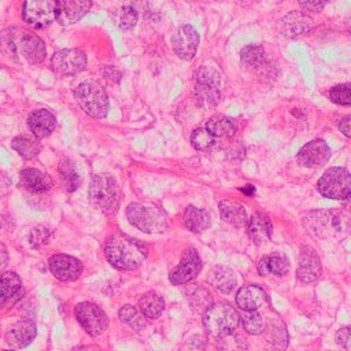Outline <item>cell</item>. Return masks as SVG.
<instances>
[{
	"mask_svg": "<svg viewBox=\"0 0 351 351\" xmlns=\"http://www.w3.org/2000/svg\"><path fill=\"white\" fill-rule=\"evenodd\" d=\"M0 51L4 56L22 64H38L45 59L44 41L26 29L11 26L0 33Z\"/></svg>",
	"mask_w": 351,
	"mask_h": 351,
	"instance_id": "cell-1",
	"label": "cell"
},
{
	"mask_svg": "<svg viewBox=\"0 0 351 351\" xmlns=\"http://www.w3.org/2000/svg\"><path fill=\"white\" fill-rule=\"evenodd\" d=\"M104 255L115 269L134 270L144 262L147 248L138 240L117 233L107 239L104 244Z\"/></svg>",
	"mask_w": 351,
	"mask_h": 351,
	"instance_id": "cell-2",
	"label": "cell"
},
{
	"mask_svg": "<svg viewBox=\"0 0 351 351\" xmlns=\"http://www.w3.org/2000/svg\"><path fill=\"white\" fill-rule=\"evenodd\" d=\"M303 226L313 237L328 239L351 232V217L341 211L318 210L303 218Z\"/></svg>",
	"mask_w": 351,
	"mask_h": 351,
	"instance_id": "cell-3",
	"label": "cell"
},
{
	"mask_svg": "<svg viewBox=\"0 0 351 351\" xmlns=\"http://www.w3.org/2000/svg\"><path fill=\"white\" fill-rule=\"evenodd\" d=\"M126 217L133 226L145 233H163L169 226L166 214L152 203H130Z\"/></svg>",
	"mask_w": 351,
	"mask_h": 351,
	"instance_id": "cell-4",
	"label": "cell"
},
{
	"mask_svg": "<svg viewBox=\"0 0 351 351\" xmlns=\"http://www.w3.org/2000/svg\"><path fill=\"white\" fill-rule=\"evenodd\" d=\"M239 319L237 311L223 302L210 304L203 314L204 329L214 337H223L233 333L239 325Z\"/></svg>",
	"mask_w": 351,
	"mask_h": 351,
	"instance_id": "cell-5",
	"label": "cell"
},
{
	"mask_svg": "<svg viewBox=\"0 0 351 351\" xmlns=\"http://www.w3.org/2000/svg\"><path fill=\"white\" fill-rule=\"evenodd\" d=\"M89 199L100 211L112 214L117 211L121 200V192L117 181L104 174L93 176L89 184Z\"/></svg>",
	"mask_w": 351,
	"mask_h": 351,
	"instance_id": "cell-6",
	"label": "cell"
},
{
	"mask_svg": "<svg viewBox=\"0 0 351 351\" xmlns=\"http://www.w3.org/2000/svg\"><path fill=\"white\" fill-rule=\"evenodd\" d=\"M75 99L80 107L93 118H104L110 110L108 96L104 88L92 80L81 82L75 88Z\"/></svg>",
	"mask_w": 351,
	"mask_h": 351,
	"instance_id": "cell-7",
	"label": "cell"
},
{
	"mask_svg": "<svg viewBox=\"0 0 351 351\" xmlns=\"http://www.w3.org/2000/svg\"><path fill=\"white\" fill-rule=\"evenodd\" d=\"M221 75L208 66H203L196 73L193 96L196 103L203 108H213L221 100Z\"/></svg>",
	"mask_w": 351,
	"mask_h": 351,
	"instance_id": "cell-8",
	"label": "cell"
},
{
	"mask_svg": "<svg viewBox=\"0 0 351 351\" xmlns=\"http://www.w3.org/2000/svg\"><path fill=\"white\" fill-rule=\"evenodd\" d=\"M317 189L329 199H347L351 193V174L344 167H330L318 180Z\"/></svg>",
	"mask_w": 351,
	"mask_h": 351,
	"instance_id": "cell-9",
	"label": "cell"
},
{
	"mask_svg": "<svg viewBox=\"0 0 351 351\" xmlns=\"http://www.w3.org/2000/svg\"><path fill=\"white\" fill-rule=\"evenodd\" d=\"M60 0H25L22 16L34 29H43L58 18Z\"/></svg>",
	"mask_w": 351,
	"mask_h": 351,
	"instance_id": "cell-10",
	"label": "cell"
},
{
	"mask_svg": "<svg viewBox=\"0 0 351 351\" xmlns=\"http://www.w3.org/2000/svg\"><path fill=\"white\" fill-rule=\"evenodd\" d=\"M74 314L84 330L90 336H99L108 328L107 314L92 302H81L75 306Z\"/></svg>",
	"mask_w": 351,
	"mask_h": 351,
	"instance_id": "cell-11",
	"label": "cell"
},
{
	"mask_svg": "<svg viewBox=\"0 0 351 351\" xmlns=\"http://www.w3.org/2000/svg\"><path fill=\"white\" fill-rule=\"evenodd\" d=\"M86 66V56L77 48H64L56 51L51 58V69L60 77H73L81 73Z\"/></svg>",
	"mask_w": 351,
	"mask_h": 351,
	"instance_id": "cell-12",
	"label": "cell"
},
{
	"mask_svg": "<svg viewBox=\"0 0 351 351\" xmlns=\"http://www.w3.org/2000/svg\"><path fill=\"white\" fill-rule=\"evenodd\" d=\"M202 270V261L195 248H188L178 263L177 267L173 269V271L169 274V280L174 285L185 284L193 280Z\"/></svg>",
	"mask_w": 351,
	"mask_h": 351,
	"instance_id": "cell-13",
	"label": "cell"
},
{
	"mask_svg": "<svg viewBox=\"0 0 351 351\" xmlns=\"http://www.w3.org/2000/svg\"><path fill=\"white\" fill-rule=\"evenodd\" d=\"M199 33L191 25H182L171 37L173 49L178 58L191 60L195 58L199 47Z\"/></svg>",
	"mask_w": 351,
	"mask_h": 351,
	"instance_id": "cell-14",
	"label": "cell"
},
{
	"mask_svg": "<svg viewBox=\"0 0 351 351\" xmlns=\"http://www.w3.org/2000/svg\"><path fill=\"white\" fill-rule=\"evenodd\" d=\"M330 154L329 145L324 140L315 138L299 149L296 159L304 167H319L329 160Z\"/></svg>",
	"mask_w": 351,
	"mask_h": 351,
	"instance_id": "cell-15",
	"label": "cell"
},
{
	"mask_svg": "<svg viewBox=\"0 0 351 351\" xmlns=\"http://www.w3.org/2000/svg\"><path fill=\"white\" fill-rule=\"evenodd\" d=\"M48 266L51 273L60 281H74L82 273V263L66 254H55L49 258Z\"/></svg>",
	"mask_w": 351,
	"mask_h": 351,
	"instance_id": "cell-16",
	"label": "cell"
},
{
	"mask_svg": "<svg viewBox=\"0 0 351 351\" xmlns=\"http://www.w3.org/2000/svg\"><path fill=\"white\" fill-rule=\"evenodd\" d=\"M36 333V324L32 319H19L7 329L5 343L12 348H23L33 341Z\"/></svg>",
	"mask_w": 351,
	"mask_h": 351,
	"instance_id": "cell-17",
	"label": "cell"
},
{
	"mask_svg": "<svg viewBox=\"0 0 351 351\" xmlns=\"http://www.w3.org/2000/svg\"><path fill=\"white\" fill-rule=\"evenodd\" d=\"M322 271L321 261L311 247H302L298 265V278L303 282H313L319 278Z\"/></svg>",
	"mask_w": 351,
	"mask_h": 351,
	"instance_id": "cell-18",
	"label": "cell"
},
{
	"mask_svg": "<svg viewBox=\"0 0 351 351\" xmlns=\"http://www.w3.org/2000/svg\"><path fill=\"white\" fill-rule=\"evenodd\" d=\"M313 19L302 11H291L278 23V30L285 37H296L313 29Z\"/></svg>",
	"mask_w": 351,
	"mask_h": 351,
	"instance_id": "cell-19",
	"label": "cell"
},
{
	"mask_svg": "<svg viewBox=\"0 0 351 351\" xmlns=\"http://www.w3.org/2000/svg\"><path fill=\"white\" fill-rule=\"evenodd\" d=\"M92 7V0H60L56 21L60 25H71L78 22Z\"/></svg>",
	"mask_w": 351,
	"mask_h": 351,
	"instance_id": "cell-20",
	"label": "cell"
},
{
	"mask_svg": "<svg viewBox=\"0 0 351 351\" xmlns=\"http://www.w3.org/2000/svg\"><path fill=\"white\" fill-rule=\"evenodd\" d=\"M27 126L37 138H44L53 132L56 119L48 110L40 108L30 112L27 117Z\"/></svg>",
	"mask_w": 351,
	"mask_h": 351,
	"instance_id": "cell-21",
	"label": "cell"
},
{
	"mask_svg": "<svg viewBox=\"0 0 351 351\" xmlns=\"http://www.w3.org/2000/svg\"><path fill=\"white\" fill-rule=\"evenodd\" d=\"M247 230L250 239L259 245L270 240L273 226L269 217L265 213H255L247 222Z\"/></svg>",
	"mask_w": 351,
	"mask_h": 351,
	"instance_id": "cell-22",
	"label": "cell"
},
{
	"mask_svg": "<svg viewBox=\"0 0 351 351\" xmlns=\"http://www.w3.org/2000/svg\"><path fill=\"white\" fill-rule=\"evenodd\" d=\"M266 300V293L259 285H245L240 288L236 293V303L237 306L244 310H258Z\"/></svg>",
	"mask_w": 351,
	"mask_h": 351,
	"instance_id": "cell-23",
	"label": "cell"
},
{
	"mask_svg": "<svg viewBox=\"0 0 351 351\" xmlns=\"http://www.w3.org/2000/svg\"><path fill=\"white\" fill-rule=\"evenodd\" d=\"M22 291V282L14 271H0V308L14 303Z\"/></svg>",
	"mask_w": 351,
	"mask_h": 351,
	"instance_id": "cell-24",
	"label": "cell"
},
{
	"mask_svg": "<svg viewBox=\"0 0 351 351\" xmlns=\"http://www.w3.org/2000/svg\"><path fill=\"white\" fill-rule=\"evenodd\" d=\"M19 176H21V184L32 192H47L52 188L51 177L38 169H33V167L23 169Z\"/></svg>",
	"mask_w": 351,
	"mask_h": 351,
	"instance_id": "cell-25",
	"label": "cell"
},
{
	"mask_svg": "<svg viewBox=\"0 0 351 351\" xmlns=\"http://www.w3.org/2000/svg\"><path fill=\"white\" fill-rule=\"evenodd\" d=\"M59 177L64 191L74 192L82 182V173L80 166L71 159H63L58 167Z\"/></svg>",
	"mask_w": 351,
	"mask_h": 351,
	"instance_id": "cell-26",
	"label": "cell"
},
{
	"mask_svg": "<svg viewBox=\"0 0 351 351\" xmlns=\"http://www.w3.org/2000/svg\"><path fill=\"white\" fill-rule=\"evenodd\" d=\"M208 282L222 293H230L236 287V276L228 266H215L208 273Z\"/></svg>",
	"mask_w": 351,
	"mask_h": 351,
	"instance_id": "cell-27",
	"label": "cell"
},
{
	"mask_svg": "<svg viewBox=\"0 0 351 351\" xmlns=\"http://www.w3.org/2000/svg\"><path fill=\"white\" fill-rule=\"evenodd\" d=\"M258 271L261 276L274 274L281 277L289 271V261L281 254L265 255L258 263Z\"/></svg>",
	"mask_w": 351,
	"mask_h": 351,
	"instance_id": "cell-28",
	"label": "cell"
},
{
	"mask_svg": "<svg viewBox=\"0 0 351 351\" xmlns=\"http://www.w3.org/2000/svg\"><path fill=\"white\" fill-rule=\"evenodd\" d=\"M219 214L226 223L234 228H243L248 222L244 206L232 200L219 202Z\"/></svg>",
	"mask_w": 351,
	"mask_h": 351,
	"instance_id": "cell-29",
	"label": "cell"
},
{
	"mask_svg": "<svg viewBox=\"0 0 351 351\" xmlns=\"http://www.w3.org/2000/svg\"><path fill=\"white\" fill-rule=\"evenodd\" d=\"M184 225L193 233H202L210 226V215L206 210L188 206L184 211Z\"/></svg>",
	"mask_w": 351,
	"mask_h": 351,
	"instance_id": "cell-30",
	"label": "cell"
},
{
	"mask_svg": "<svg viewBox=\"0 0 351 351\" xmlns=\"http://www.w3.org/2000/svg\"><path fill=\"white\" fill-rule=\"evenodd\" d=\"M206 129L214 136L219 138L230 137L236 132V123L232 118H228L225 115H214L207 121Z\"/></svg>",
	"mask_w": 351,
	"mask_h": 351,
	"instance_id": "cell-31",
	"label": "cell"
},
{
	"mask_svg": "<svg viewBox=\"0 0 351 351\" xmlns=\"http://www.w3.org/2000/svg\"><path fill=\"white\" fill-rule=\"evenodd\" d=\"M138 307L147 318H158L165 308V300L159 293L149 291L140 298Z\"/></svg>",
	"mask_w": 351,
	"mask_h": 351,
	"instance_id": "cell-32",
	"label": "cell"
},
{
	"mask_svg": "<svg viewBox=\"0 0 351 351\" xmlns=\"http://www.w3.org/2000/svg\"><path fill=\"white\" fill-rule=\"evenodd\" d=\"M119 319L134 330H141L147 324L145 314L132 304H125L119 310Z\"/></svg>",
	"mask_w": 351,
	"mask_h": 351,
	"instance_id": "cell-33",
	"label": "cell"
},
{
	"mask_svg": "<svg viewBox=\"0 0 351 351\" xmlns=\"http://www.w3.org/2000/svg\"><path fill=\"white\" fill-rule=\"evenodd\" d=\"M12 148L25 159H33L40 152V144L37 140L26 137V136H18L12 138L11 141Z\"/></svg>",
	"mask_w": 351,
	"mask_h": 351,
	"instance_id": "cell-34",
	"label": "cell"
},
{
	"mask_svg": "<svg viewBox=\"0 0 351 351\" xmlns=\"http://www.w3.org/2000/svg\"><path fill=\"white\" fill-rule=\"evenodd\" d=\"M241 63L250 69L262 67L265 63V49L261 45H247L241 49Z\"/></svg>",
	"mask_w": 351,
	"mask_h": 351,
	"instance_id": "cell-35",
	"label": "cell"
},
{
	"mask_svg": "<svg viewBox=\"0 0 351 351\" xmlns=\"http://www.w3.org/2000/svg\"><path fill=\"white\" fill-rule=\"evenodd\" d=\"M137 11L130 5H123L114 14V22L121 30H130L137 23Z\"/></svg>",
	"mask_w": 351,
	"mask_h": 351,
	"instance_id": "cell-36",
	"label": "cell"
},
{
	"mask_svg": "<svg viewBox=\"0 0 351 351\" xmlns=\"http://www.w3.org/2000/svg\"><path fill=\"white\" fill-rule=\"evenodd\" d=\"M266 335H267V340L273 346H276L278 348L287 347V344H288V335H287L285 325L281 321H271L269 324Z\"/></svg>",
	"mask_w": 351,
	"mask_h": 351,
	"instance_id": "cell-37",
	"label": "cell"
},
{
	"mask_svg": "<svg viewBox=\"0 0 351 351\" xmlns=\"http://www.w3.org/2000/svg\"><path fill=\"white\" fill-rule=\"evenodd\" d=\"M241 324H243V328L251 335H259L265 330V321L256 310L245 311L241 315Z\"/></svg>",
	"mask_w": 351,
	"mask_h": 351,
	"instance_id": "cell-38",
	"label": "cell"
},
{
	"mask_svg": "<svg viewBox=\"0 0 351 351\" xmlns=\"http://www.w3.org/2000/svg\"><path fill=\"white\" fill-rule=\"evenodd\" d=\"M215 137L207 130V129H203V128H199L196 130L192 132V136H191V143L192 145L199 149V151H208L214 144H215Z\"/></svg>",
	"mask_w": 351,
	"mask_h": 351,
	"instance_id": "cell-39",
	"label": "cell"
},
{
	"mask_svg": "<svg viewBox=\"0 0 351 351\" xmlns=\"http://www.w3.org/2000/svg\"><path fill=\"white\" fill-rule=\"evenodd\" d=\"M328 97L336 104L351 106V82L333 86L332 89H329Z\"/></svg>",
	"mask_w": 351,
	"mask_h": 351,
	"instance_id": "cell-40",
	"label": "cell"
},
{
	"mask_svg": "<svg viewBox=\"0 0 351 351\" xmlns=\"http://www.w3.org/2000/svg\"><path fill=\"white\" fill-rule=\"evenodd\" d=\"M49 236H51V230L48 228H44V226L34 228L30 232V244L33 247H41L48 243Z\"/></svg>",
	"mask_w": 351,
	"mask_h": 351,
	"instance_id": "cell-41",
	"label": "cell"
},
{
	"mask_svg": "<svg viewBox=\"0 0 351 351\" xmlns=\"http://www.w3.org/2000/svg\"><path fill=\"white\" fill-rule=\"evenodd\" d=\"M335 340H336V343H337L340 347H343L344 350L351 351V326L340 328V329L336 332Z\"/></svg>",
	"mask_w": 351,
	"mask_h": 351,
	"instance_id": "cell-42",
	"label": "cell"
},
{
	"mask_svg": "<svg viewBox=\"0 0 351 351\" xmlns=\"http://www.w3.org/2000/svg\"><path fill=\"white\" fill-rule=\"evenodd\" d=\"M299 5L306 10V11H313V12H319L324 10L328 0H298Z\"/></svg>",
	"mask_w": 351,
	"mask_h": 351,
	"instance_id": "cell-43",
	"label": "cell"
},
{
	"mask_svg": "<svg viewBox=\"0 0 351 351\" xmlns=\"http://www.w3.org/2000/svg\"><path fill=\"white\" fill-rule=\"evenodd\" d=\"M339 129L340 132L347 136L348 138H351V115H346L340 119L339 122Z\"/></svg>",
	"mask_w": 351,
	"mask_h": 351,
	"instance_id": "cell-44",
	"label": "cell"
},
{
	"mask_svg": "<svg viewBox=\"0 0 351 351\" xmlns=\"http://www.w3.org/2000/svg\"><path fill=\"white\" fill-rule=\"evenodd\" d=\"M7 263H8V252H7L5 245L0 241V271H3L5 269Z\"/></svg>",
	"mask_w": 351,
	"mask_h": 351,
	"instance_id": "cell-45",
	"label": "cell"
},
{
	"mask_svg": "<svg viewBox=\"0 0 351 351\" xmlns=\"http://www.w3.org/2000/svg\"><path fill=\"white\" fill-rule=\"evenodd\" d=\"M241 191L247 195H252L255 192V188H254V185H245L244 188H241Z\"/></svg>",
	"mask_w": 351,
	"mask_h": 351,
	"instance_id": "cell-46",
	"label": "cell"
},
{
	"mask_svg": "<svg viewBox=\"0 0 351 351\" xmlns=\"http://www.w3.org/2000/svg\"><path fill=\"white\" fill-rule=\"evenodd\" d=\"M347 27H348V30L351 32V18L347 21Z\"/></svg>",
	"mask_w": 351,
	"mask_h": 351,
	"instance_id": "cell-47",
	"label": "cell"
},
{
	"mask_svg": "<svg viewBox=\"0 0 351 351\" xmlns=\"http://www.w3.org/2000/svg\"><path fill=\"white\" fill-rule=\"evenodd\" d=\"M347 199H348V200H350V202H351V193H350V196H348V197H347Z\"/></svg>",
	"mask_w": 351,
	"mask_h": 351,
	"instance_id": "cell-48",
	"label": "cell"
}]
</instances>
